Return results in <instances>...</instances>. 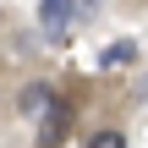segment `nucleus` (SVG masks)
I'll list each match as a JSON object with an SVG mask.
<instances>
[{
  "label": "nucleus",
  "mask_w": 148,
  "mask_h": 148,
  "mask_svg": "<svg viewBox=\"0 0 148 148\" xmlns=\"http://www.w3.org/2000/svg\"><path fill=\"white\" fill-rule=\"evenodd\" d=\"M71 121H77L71 99H55V104L44 110V121H38V148H60L66 137H71Z\"/></svg>",
  "instance_id": "1"
},
{
  "label": "nucleus",
  "mask_w": 148,
  "mask_h": 148,
  "mask_svg": "<svg viewBox=\"0 0 148 148\" xmlns=\"http://www.w3.org/2000/svg\"><path fill=\"white\" fill-rule=\"evenodd\" d=\"M71 16H77V0H38V22H44V38L49 44H66L71 33Z\"/></svg>",
  "instance_id": "2"
},
{
  "label": "nucleus",
  "mask_w": 148,
  "mask_h": 148,
  "mask_svg": "<svg viewBox=\"0 0 148 148\" xmlns=\"http://www.w3.org/2000/svg\"><path fill=\"white\" fill-rule=\"evenodd\" d=\"M55 104V93H49V82H27L22 93H16V115L22 121H44V110Z\"/></svg>",
  "instance_id": "3"
},
{
  "label": "nucleus",
  "mask_w": 148,
  "mask_h": 148,
  "mask_svg": "<svg viewBox=\"0 0 148 148\" xmlns=\"http://www.w3.org/2000/svg\"><path fill=\"white\" fill-rule=\"evenodd\" d=\"M132 60H137V44H132V38H115V44H104V55H99L104 71H126Z\"/></svg>",
  "instance_id": "4"
},
{
  "label": "nucleus",
  "mask_w": 148,
  "mask_h": 148,
  "mask_svg": "<svg viewBox=\"0 0 148 148\" xmlns=\"http://www.w3.org/2000/svg\"><path fill=\"white\" fill-rule=\"evenodd\" d=\"M88 148H126V132H115V126H104V132H93Z\"/></svg>",
  "instance_id": "5"
},
{
  "label": "nucleus",
  "mask_w": 148,
  "mask_h": 148,
  "mask_svg": "<svg viewBox=\"0 0 148 148\" xmlns=\"http://www.w3.org/2000/svg\"><path fill=\"white\" fill-rule=\"evenodd\" d=\"M99 5H104V0H77V16H93Z\"/></svg>",
  "instance_id": "6"
}]
</instances>
